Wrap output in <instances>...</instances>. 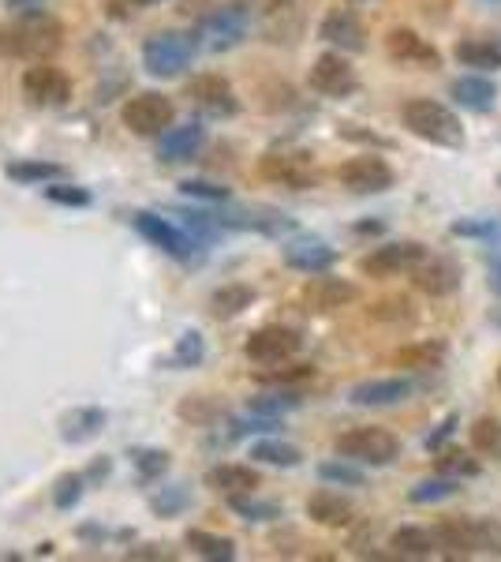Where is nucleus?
I'll return each mask as SVG.
<instances>
[{"mask_svg": "<svg viewBox=\"0 0 501 562\" xmlns=\"http://www.w3.org/2000/svg\"><path fill=\"white\" fill-rule=\"evenodd\" d=\"M64 45V26L53 20L49 12L34 8V12H20L15 20L0 23V57L8 60H49Z\"/></svg>", "mask_w": 501, "mask_h": 562, "instance_id": "nucleus-1", "label": "nucleus"}, {"mask_svg": "<svg viewBox=\"0 0 501 562\" xmlns=\"http://www.w3.org/2000/svg\"><path fill=\"white\" fill-rule=\"evenodd\" d=\"M400 121H405V128L412 132L415 139L431 143V147H439V150L464 147L460 116L453 113L449 105L434 102V98H412V102L400 109Z\"/></svg>", "mask_w": 501, "mask_h": 562, "instance_id": "nucleus-2", "label": "nucleus"}, {"mask_svg": "<svg viewBox=\"0 0 501 562\" xmlns=\"http://www.w3.org/2000/svg\"><path fill=\"white\" fill-rule=\"evenodd\" d=\"M337 454L349 458V461H360V465H371V469H382V465H394L400 458V439L389 428H352L344 435H337Z\"/></svg>", "mask_w": 501, "mask_h": 562, "instance_id": "nucleus-3", "label": "nucleus"}, {"mask_svg": "<svg viewBox=\"0 0 501 562\" xmlns=\"http://www.w3.org/2000/svg\"><path fill=\"white\" fill-rule=\"evenodd\" d=\"M198 49V38L195 34H180V31H158L150 34L147 45H143V65H147L150 76H161V79H172L180 76L191 57Z\"/></svg>", "mask_w": 501, "mask_h": 562, "instance_id": "nucleus-4", "label": "nucleus"}, {"mask_svg": "<svg viewBox=\"0 0 501 562\" xmlns=\"http://www.w3.org/2000/svg\"><path fill=\"white\" fill-rule=\"evenodd\" d=\"M172 116H177V109L166 94H158V90H139L135 98H127L124 109H121V121L127 132L143 135V139H158V135H166L172 128Z\"/></svg>", "mask_w": 501, "mask_h": 562, "instance_id": "nucleus-5", "label": "nucleus"}, {"mask_svg": "<svg viewBox=\"0 0 501 562\" xmlns=\"http://www.w3.org/2000/svg\"><path fill=\"white\" fill-rule=\"evenodd\" d=\"M426 259V248L419 240H389L371 248L367 256L360 259V274L363 278H397V274H412L419 262Z\"/></svg>", "mask_w": 501, "mask_h": 562, "instance_id": "nucleus-6", "label": "nucleus"}, {"mask_svg": "<svg viewBox=\"0 0 501 562\" xmlns=\"http://www.w3.org/2000/svg\"><path fill=\"white\" fill-rule=\"evenodd\" d=\"M259 177L270 184L293 188V192H307L318 184V169L304 150H270L259 158Z\"/></svg>", "mask_w": 501, "mask_h": 562, "instance_id": "nucleus-7", "label": "nucleus"}, {"mask_svg": "<svg viewBox=\"0 0 501 562\" xmlns=\"http://www.w3.org/2000/svg\"><path fill=\"white\" fill-rule=\"evenodd\" d=\"M337 180H341V188H349L355 195H378V192H389V188H394L397 173L386 158H378V154H355V158H349L341 169H337Z\"/></svg>", "mask_w": 501, "mask_h": 562, "instance_id": "nucleus-8", "label": "nucleus"}, {"mask_svg": "<svg viewBox=\"0 0 501 562\" xmlns=\"http://www.w3.org/2000/svg\"><path fill=\"white\" fill-rule=\"evenodd\" d=\"M299 349H304V338L293 326H259L243 346L251 364H281V360H293Z\"/></svg>", "mask_w": 501, "mask_h": 562, "instance_id": "nucleus-9", "label": "nucleus"}, {"mask_svg": "<svg viewBox=\"0 0 501 562\" xmlns=\"http://www.w3.org/2000/svg\"><path fill=\"white\" fill-rule=\"evenodd\" d=\"M23 98L38 109H57L71 98V79L57 65H49V60H38L23 76Z\"/></svg>", "mask_w": 501, "mask_h": 562, "instance_id": "nucleus-10", "label": "nucleus"}, {"mask_svg": "<svg viewBox=\"0 0 501 562\" xmlns=\"http://www.w3.org/2000/svg\"><path fill=\"white\" fill-rule=\"evenodd\" d=\"M307 83L322 98H349L360 90V76H355V68L349 65V57H341V53H322L311 65V71H307Z\"/></svg>", "mask_w": 501, "mask_h": 562, "instance_id": "nucleus-11", "label": "nucleus"}, {"mask_svg": "<svg viewBox=\"0 0 501 562\" xmlns=\"http://www.w3.org/2000/svg\"><path fill=\"white\" fill-rule=\"evenodd\" d=\"M248 8L243 4H221V8H214V12L206 15V23H203V31H198V38H203L209 49H232V45H240L243 42V34H248Z\"/></svg>", "mask_w": 501, "mask_h": 562, "instance_id": "nucleus-12", "label": "nucleus"}, {"mask_svg": "<svg viewBox=\"0 0 501 562\" xmlns=\"http://www.w3.org/2000/svg\"><path fill=\"white\" fill-rule=\"evenodd\" d=\"M132 225L150 244H158L161 251H169L172 259H191V251L198 248V240L191 237L187 229H180V225H172V222H166V217H158V214H150V211L132 214Z\"/></svg>", "mask_w": 501, "mask_h": 562, "instance_id": "nucleus-13", "label": "nucleus"}, {"mask_svg": "<svg viewBox=\"0 0 501 562\" xmlns=\"http://www.w3.org/2000/svg\"><path fill=\"white\" fill-rule=\"evenodd\" d=\"M187 98L209 116H236V113H240V98H236L232 83L225 76H214V71L191 79Z\"/></svg>", "mask_w": 501, "mask_h": 562, "instance_id": "nucleus-14", "label": "nucleus"}, {"mask_svg": "<svg viewBox=\"0 0 501 562\" xmlns=\"http://www.w3.org/2000/svg\"><path fill=\"white\" fill-rule=\"evenodd\" d=\"M355 296H360V289L352 285V281L344 278H326V274H311V281L304 285V293H299V301H304L307 312L315 315H330L337 307H349Z\"/></svg>", "mask_w": 501, "mask_h": 562, "instance_id": "nucleus-15", "label": "nucleus"}, {"mask_svg": "<svg viewBox=\"0 0 501 562\" xmlns=\"http://www.w3.org/2000/svg\"><path fill=\"white\" fill-rule=\"evenodd\" d=\"M415 394V383L405 375L394 379H367V383H355L349 390V402L360 409H386V405H400Z\"/></svg>", "mask_w": 501, "mask_h": 562, "instance_id": "nucleus-16", "label": "nucleus"}, {"mask_svg": "<svg viewBox=\"0 0 501 562\" xmlns=\"http://www.w3.org/2000/svg\"><path fill=\"white\" fill-rule=\"evenodd\" d=\"M386 53L397 60V65H415V68H442V53L434 49L431 42L419 31H408V26H397V31L386 34Z\"/></svg>", "mask_w": 501, "mask_h": 562, "instance_id": "nucleus-17", "label": "nucleus"}, {"mask_svg": "<svg viewBox=\"0 0 501 562\" xmlns=\"http://www.w3.org/2000/svg\"><path fill=\"white\" fill-rule=\"evenodd\" d=\"M281 259H285V267L299 270V274H326L337 262V251L318 237H296L281 248Z\"/></svg>", "mask_w": 501, "mask_h": 562, "instance_id": "nucleus-18", "label": "nucleus"}, {"mask_svg": "<svg viewBox=\"0 0 501 562\" xmlns=\"http://www.w3.org/2000/svg\"><path fill=\"white\" fill-rule=\"evenodd\" d=\"M412 281L419 293L434 296V301H445V296H453L460 289V267L453 259H423L419 267L412 270Z\"/></svg>", "mask_w": 501, "mask_h": 562, "instance_id": "nucleus-19", "label": "nucleus"}, {"mask_svg": "<svg viewBox=\"0 0 501 562\" xmlns=\"http://www.w3.org/2000/svg\"><path fill=\"white\" fill-rule=\"evenodd\" d=\"M318 34H322V42H330L344 53L367 49V31H363V20L352 12V8H337V12L326 15L322 26H318Z\"/></svg>", "mask_w": 501, "mask_h": 562, "instance_id": "nucleus-20", "label": "nucleus"}, {"mask_svg": "<svg viewBox=\"0 0 501 562\" xmlns=\"http://www.w3.org/2000/svg\"><path fill=\"white\" fill-rule=\"evenodd\" d=\"M434 540H439V551L449 559H468L479 551V521L468 518H445L439 529H434Z\"/></svg>", "mask_w": 501, "mask_h": 562, "instance_id": "nucleus-21", "label": "nucleus"}, {"mask_svg": "<svg viewBox=\"0 0 501 562\" xmlns=\"http://www.w3.org/2000/svg\"><path fill=\"white\" fill-rule=\"evenodd\" d=\"M307 518H311L315 525H322V529H349V525L355 521V506L344 495L322 487V492H315L311 498H307Z\"/></svg>", "mask_w": 501, "mask_h": 562, "instance_id": "nucleus-22", "label": "nucleus"}, {"mask_svg": "<svg viewBox=\"0 0 501 562\" xmlns=\"http://www.w3.org/2000/svg\"><path fill=\"white\" fill-rule=\"evenodd\" d=\"M206 132L203 124H180V128H169L166 135H158V158L161 161H187L195 158L198 147H203Z\"/></svg>", "mask_w": 501, "mask_h": 562, "instance_id": "nucleus-23", "label": "nucleus"}, {"mask_svg": "<svg viewBox=\"0 0 501 562\" xmlns=\"http://www.w3.org/2000/svg\"><path fill=\"white\" fill-rule=\"evenodd\" d=\"M449 98L468 113H490L498 102V87L490 83L487 76H460L457 83L449 87Z\"/></svg>", "mask_w": 501, "mask_h": 562, "instance_id": "nucleus-24", "label": "nucleus"}, {"mask_svg": "<svg viewBox=\"0 0 501 562\" xmlns=\"http://www.w3.org/2000/svg\"><path fill=\"white\" fill-rule=\"evenodd\" d=\"M259 473L248 465H214L206 473V487H214L217 495H225V498H236V495H251V492H259Z\"/></svg>", "mask_w": 501, "mask_h": 562, "instance_id": "nucleus-25", "label": "nucleus"}, {"mask_svg": "<svg viewBox=\"0 0 501 562\" xmlns=\"http://www.w3.org/2000/svg\"><path fill=\"white\" fill-rule=\"evenodd\" d=\"M389 548H394L397 559H431L439 555V540H434L431 529H419V525H405L389 537Z\"/></svg>", "mask_w": 501, "mask_h": 562, "instance_id": "nucleus-26", "label": "nucleus"}, {"mask_svg": "<svg viewBox=\"0 0 501 562\" xmlns=\"http://www.w3.org/2000/svg\"><path fill=\"white\" fill-rule=\"evenodd\" d=\"M453 57H457L464 68L498 71L501 68V45L490 42V38H460L457 45H453Z\"/></svg>", "mask_w": 501, "mask_h": 562, "instance_id": "nucleus-27", "label": "nucleus"}, {"mask_svg": "<svg viewBox=\"0 0 501 562\" xmlns=\"http://www.w3.org/2000/svg\"><path fill=\"white\" fill-rule=\"evenodd\" d=\"M254 304V289L243 285V281H232V285H221L214 296H209V315L214 319H236Z\"/></svg>", "mask_w": 501, "mask_h": 562, "instance_id": "nucleus-28", "label": "nucleus"}, {"mask_svg": "<svg viewBox=\"0 0 501 562\" xmlns=\"http://www.w3.org/2000/svg\"><path fill=\"white\" fill-rule=\"evenodd\" d=\"M445 341H415V346L397 349V368H412V371H434L445 364Z\"/></svg>", "mask_w": 501, "mask_h": 562, "instance_id": "nucleus-29", "label": "nucleus"}, {"mask_svg": "<svg viewBox=\"0 0 501 562\" xmlns=\"http://www.w3.org/2000/svg\"><path fill=\"white\" fill-rule=\"evenodd\" d=\"M105 424H109L105 409H76L60 420V435L68 442H87V439H94V435H102Z\"/></svg>", "mask_w": 501, "mask_h": 562, "instance_id": "nucleus-30", "label": "nucleus"}, {"mask_svg": "<svg viewBox=\"0 0 501 562\" xmlns=\"http://www.w3.org/2000/svg\"><path fill=\"white\" fill-rule=\"evenodd\" d=\"M251 458L262 461V465H277V469H296L304 454H299V447L293 442H281V439H259L251 447Z\"/></svg>", "mask_w": 501, "mask_h": 562, "instance_id": "nucleus-31", "label": "nucleus"}, {"mask_svg": "<svg viewBox=\"0 0 501 562\" xmlns=\"http://www.w3.org/2000/svg\"><path fill=\"white\" fill-rule=\"evenodd\" d=\"M460 492V480L457 476H431V480H419V484L408 492V498H412L415 506H434V503H445V498H453Z\"/></svg>", "mask_w": 501, "mask_h": 562, "instance_id": "nucleus-32", "label": "nucleus"}, {"mask_svg": "<svg viewBox=\"0 0 501 562\" xmlns=\"http://www.w3.org/2000/svg\"><path fill=\"white\" fill-rule=\"evenodd\" d=\"M315 368L311 364H293V360H281V364H262V371H254L262 386H296L304 379H311Z\"/></svg>", "mask_w": 501, "mask_h": 562, "instance_id": "nucleus-33", "label": "nucleus"}, {"mask_svg": "<svg viewBox=\"0 0 501 562\" xmlns=\"http://www.w3.org/2000/svg\"><path fill=\"white\" fill-rule=\"evenodd\" d=\"M468 442H471V450L482 458L501 454V420L498 416H479V420H471Z\"/></svg>", "mask_w": 501, "mask_h": 562, "instance_id": "nucleus-34", "label": "nucleus"}, {"mask_svg": "<svg viewBox=\"0 0 501 562\" xmlns=\"http://www.w3.org/2000/svg\"><path fill=\"white\" fill-rule=\"evenodd\" d=\"M187 548L195 551V555L217 559V562L236 559V543L229 537H214V532H206V529H187Z\"/></svg>", "mask_w": 501, "mask_h": 562, "instance_id": "nucleus-35", "label": "nucleus"}, {"mask_svg": "<svg viewBox=\"0 0 501 562\" xmlns=\"http://www.w3.org/2000/svg\"><path fill=\"white\" fill-rule=\"evenodd\" d=\"M296 405H299V394H296V390L281 386V390H270V394L251 397L248 413H259V416H270V420H281V416H285L288 409H296Z\"/></svg>", "mask_w": 501, "mask_h": 562, "instance_id": "nucleus-36", "label": "nucleus"}, {"mask_svg": "<svg viewBox=\"0 0 501 562\" xmlns=\"http://www.w3.org/2000/svg\"><path fill=\"white\" fill-rule=\"evenodd\" d=\"M318 480H326V484H337V487H363V484H367L360 461H349V458L322 461V465H318Z\"/></svg>", "mask_w": 501, "mask_h": 562, "instance_id": "nucleus-37", "label": "nucleus"}, {"mask_svg": "<svg viewBox=\"0 0 501 562\" xmlns=\"http://www.w3.org/2000/svg\"><path fill=\"white\" fill-rule=\"evenodd\" d=\"M434 469L445 476H457V480H468V476H479L482 465L476 458H468L464 450H439V458H434Z\"/></svg>", "mask_w": 501, "mask_h": 562, "instance_id": "nucleus-38", "label": "nucleus"}, {"mask_svg": "<svg viewBox=\"0 0 501 562\" xmlns=\"http://www.w3.org/2000/svg\"><path fill=\"white\" fill-rule=\"evenodd\" d=\"M229 506L240 514L243 521H277L281 518V506L277 503H262V498H254V492L229 498Z\"/></svg>", "mask_w": 501, "mask_h": 562, "instance_id": "nucleus-39", "label": "nucleus"}, {"mask_svg": "<svg viewBox=\"0 0 501 562\" xmlns=\"http://www.w3.org/2000/svg\"><path fill=\"white\" fill-rule=\"evenodd\" d=\"M203 357H206L203 334L187 330V334H180V338H177V349H172V357H169V368H195Z\"/></svg>", "mask_w": 501, "mask_h": 562, "instance_id": "nucleus-40", "label": "nucleus"}, {"mask_svg": "<svg viewBox=\"0 0 501 562\" xmlns=\"http://www.w3.org/2000/svg\"><path fill=\"white\" fill-rule=\"evenodd\" d=\"M8 177L23 180V184H42V180L64 177V169L53 166V161H15V166H8Z\"/></svg>", "mask_w": 501, "mask_h": 562, "instance_id": "nucleus-41", "label": "nucleus"}, {"mask_svg": "<svg viewBox=\"0 0 501 562\" xmlns=\"http://www.w3.org/2000/svg\"><path fill=\"white\" fill-rule=\"evenodd\" d=\"M180 416L191 424H209L214 416H221V405L209 397H187V402H180Z\"/></svg>", "mask_w": 501, "mask_h": 562, "instance_id": "nucleus-42", "label": "nucleus"}, {"mask_svg": "<svg viewBox=\"0 0 501 562\" xmlns=\"http://www.w3.org/2000/svg\"><path fill=\"white\" fill-rule=\"evenodd\" d=\"M79 495H83V476H79V473L60 476L57 487H53V503H57V510H68V506H76Z\"/></svg>", "mask_w": 501, "mask_h": 562, "instance_id": "nucleus-43", "label": "nucleus"}, {"mask_svg": "<svg viewBox=\"0 0 501 562\" xmlns=\"http://www.w3.org/2000/svg\"><path fill=\"white\" fill-rule=\"evenodd\" d=\"M132 461H135V469H139L143 476H161L169 469V454L166 450H135L132 454Z\"/></svg>", "mask_w": 501, "mask_h": 562, "instance_id": "nucleus-44", "label": "nucleus"}, {"mask_svg": "<svg viewBox=\"0 0 501 562\" xmlns=\"http://www.w3.org/2000/svg\"><path fill=\"white\" fill-rule=\"evenodd\" d=\"M371 315H375V319L405 323V319H412V304H408L405 296H389V301H378L375 307H371Z\"/></svg>", "mask_w": 501, "mask_h": 562, "instance_id": "nucleus-45", "label": "nucleus"}, {"mask_svg": "<svg viewBox=\"0 0 501 562\" xmlns=\"http://www.w3.org/2000/svg\"><path fill=\"white\" fill-rule=\"evenodd\" d=\"M457 424H460V416H457V413H449V416H445V420L439 424V428H434L431 435H426L423 447L431 450V454H439V450H445V442L453 439V431H457Z\"/></svg>", "mask_w": 501, "mask_h": 562, "instance_id": "nucleus-46", "label": "nucleus"}, {"mask_svg": "<svg viewBox=\"0 0 501 562\" xmlns=\"http://www.w3.org/2000/svg\"><path fill=\"white\" fill-rule=\"evenodd\" d=\"M501 225L490 217V222H479V217H468V222H453V237H494Z\"/></svg>", "mask_w": 501, "mask_h": 562, "instance_id": "nucleus-47", "label": "nucleus"}, {"mask_svg": "<svg viewBox=\"0 0 501 562\" xmlns=\"http://www.w3.org/2000/svg\"><path fill=\"white\" fill-rule=\"evenodd\" d=\"M45 195H49L53 203H64V206H87L90 203V192H83V188H71V184L45 188Z\"/></svg>", "mask_w": 501, "mask_h": 562, "instance_id": "nucleus-48", "label": "nucleus"}, {"mask_svg": "<svg viewBox=\"0 0 501 562\" xmlns=\"http://www.w3.org/2000/svg\"><path fill=\"white\" fill-rule=\"evenodd\" d=\"M479 551L482 555H501V525L479 521Z\"/></svg>", "mask_w": 501, "mask_h": 562, "instance_id": "nucleus-49", "label": "nucleus"}, {"mask_svg": "<svg viewBox=\"0 0 501 562\" xmlns=\"http://www.w3.org/2000/svg\"><path fill=\"white\" fill-rule=\"evenodd\" d=\"M184 192L195 195V199H209V203H221V199H229V188L206 184V180H184Z\"/></svg>", "mask_w": 501, "mask_h": 562, "instance_id": "nucleus-50", "label": "nucleus"}, {"mask_svg": "<svg viewBox=\"0 0 501 562\" xmlns=\"http://www.w3.org/2000/svg\"><path fill=\"white\" fill-rule=\"evenodd\" d=\"M184 503H187V495L180 492V487H172L169 495H158L150 506H153V510H158V514H172V510H180V506H184Z\"/></svg>", "mask_w": 501, "mask_h": 562, "instance_id": "nucleus-51", "label": "nucleus"}, {"mask_svg": "<svg viewBox=\"0 0 501 562\" xmlns=\"http://www.w3.org/2000/svg\"><path fill=\"white\" fill-rule=\"evenodd\" d=\"M251 4H254V12H262V15H277V12H288L293 0H251Z\"/></svg>", "mask_w": 501, "mask_h": 562, "instance_id": "nucleus-52", "label": "nucleus"}, {"mask_svg": "<svg viewBox=\"0 0 501 562\" xmlns=\"http://www.w3.org/2000/svg\"><path fill=\"white\" fill-rule=\"evenodd\" d=\"M12 8H20V12H34V8H42V0H12Z\"/></svg>", "mask_w": 501, "mask_h": 562, "instance_id": "nucleus-53", "label": "nucleus"}, {"mask_svg": "<svg viewBox=\"0 0 501 562\" xmlns=\"http://www.w3.org/2000/svg\"><path fill=\"white\" fill-rule=\"evenodd\" d=\"M487 319H490V323H494V326H501V304L494 307V312H490V315H487Z\"/></svg>", "mask_w": 501, "mask_h": 562, "instance_id": "nucleus-54", "label": "nucleus"}, {"mask_svg": "<svg viewBox=\"0 0 501 562\" xmlns=\"http://www.w3.org/2000/svg\"><path fill=\"white\" fill-rule=\"evenodd\" d=\"M494 289H501V262H498V270H494V281H490Z\"/></svg>", "mask_w": 501, "mask_h": 562, "instance_id": "nucleus-55", "label": "nucleus"}, {"mask_svg": "<svg viewBox=\"0 0 501 562\" xmlns=\"http://www.w3.org/2000/svg\"><path fill=\"white\" fill-rule=\"evenodd\" d=\"M132 4H161V0H132Z\"/></svg>", "mask_w": 501, "mask_h": 562, "instance_id": "nucleus-56", "label": "nucleus"}, {"mask_svg": "<svg viewBox=\"0 0 501 562\" xmlns=\"http://www.w3.org/2000/svg\"><path fill=\"white\" fill-rule=\"evenodd\" d=\"M498 383H501V368H498Z\"/></svg>", "mask_w": 501, "mask_h": 562, "instance_id": "nucleus-57", "label": "nucleus"}]
</instances>
